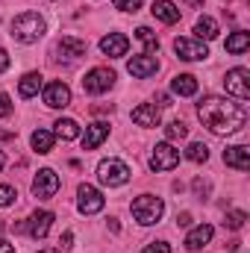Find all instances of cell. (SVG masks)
I'll return each instance as SVG.
<instances>
[{
	"label": "cell",
	"mask_w": 250,
	"mask_h": 253,
	"mask_svg": "<svg viewBox=\"0 0 250 253\" xmlns=\"http://www.w3.org/2000/svg\"><path fill=\"white\" fill-rule=\"evenodd\" d=\"M171 88H174V94H180V97H191V94H197V80H194L191 74H180V77L171 80Z\"/></svg>",
	"instance_id": "ffe728a7"
},
{
	"label": "cell",
	"mask_w": 250,
	"mask_h": 253,
	"mask_svg": "<svg viewBox=\"0 0 250 253\" xmlns=\"http://www.w3.org/2000/svg\"><path fill=\"white\" fill-rule=\"evenodd\" d=\"M162 212H165V203H162L159 197H153V194H141V197L132 200V218H135L141 227L156 224V221L162 218Z\"/></svg>",
	"instance_id": "3957f363"
},
{
	"label": "cell",
	"mask_w": 250,
	"mask_h": 253,
	"mask_svg": "<svg viewBox=\"0 0 250 253\" xmlns=\"http://www.w3.org/2000/svg\"><path fill=\"white\" fill-rule=\"evenodd\" d=\"M126 71L135 77V80H147V77H153L156 71H159V62H156V56H132L129 62H126Z\"/></svg>",
	"instance_id": "8fae6325"
},
{
	"label": "cell",
	"mask_w": 250,
	"mask_h": 253,
	"mask_svg": "<svg viewBox=\"0 0 250 253\" xmlns=\"http://www.w3.org/2000/svg\"><path fill=\"white\" fill-rule=\"evenodd\" d=\"M85 50H88V44L80 42V39H74V36H65L62 42H59V53H62V56H71V59L85 56Z\"/></svg>",
	"instance_id": "7402d4cb"
},
{
	"label": "cell",
	"mask_w": 250,
	"mask_h": 253,
	"mask_svg": "<svg viewBox=\"0 0 250 253\" xmlns=\"http://www.w3.org/2000/svg\"><path fill=\"white\" fill-rule=\"evenodd\" d=\"M112 85H115V71L112 68H91L83 77V91H88V94H103Z\"/></svg>",
	"instance_id": "5b68a950"
},
{
	"label": "cell",
	"mask_w": 250,
	"mask_h": 253,
	"mask_svg": "<svg viewBox=\"0 0 250 253\" xmlns=\"http://www.w3.org/2000/svg\"><path fill=\"white\" fill-rule=\"evenodd\" d=\"M250 47V33H245V30H236L230 39H227V53H245Z\"/></svg>",
	"instance_id": "cb8c5ba5"
},
{
	"label": "cell",
	"mask_w": 250,
	"mask_h": 253,
	"mask_svg": "<svg viewBox=\"0 0 250 253\" xmlns=\"http://www.w3.org/2000/svg\"><path fill=\"white\" fill-rule=\"evenodd\" d=\"M103 194L94 189V186H80V212L83 215H94L103 209Z\"/></svg>",
	"instance_id": "7c38bea8"
},
{
	"label": "cell",
	"mask_w": 250,
	"mask_h": 253,
	"mask_svg": "<svg viewBox=\"0 0 250 253\" xmlns=\"http://www.w3.org/2000/svg\"><path fill=\"white\" fill-rule=\"evenodd\" d=\"M3 165H6V153L0 150V171H3Z\"/></svg>",
	"instance_id": "b9f144b4"
},
{
	"label": "cell",
	"mask_w": 250,
	"mask_h": 253,
	"mask_svg": "<svg viewBox=\"0 0 250 253\" xmlns=\"http://www.w3.org/2000/svg\"><path fill=\"white\" fill-rule=\"evenodd\" d=\"M188 224H191V215H188V212L177 215V227H188Z\"/></svg>",
	"instance_id": "74e56055"
},
{
	"label": "cell",
	"mask_w": 250,
	"mask_h": 253,
	"mask_svg": "<svg viewBox=\"0 0 250 253\" xmlns=\"http://www.w3.org/2000/svg\"><path fill=\"white\" fill-rule=\"evenodd\" d=\"M212 236H215V230H212L209 224H200V227H194L186 236V248L188 251H203V248L212 242Z\"/></svg>",
	"instance_id": "ac0fdd59"
},
{
	"label": "cell",
	"mask_w": 250,
	"mask_h": 253,
	"mask_svg": "<svg viewBox=\"0 0 250 253\" xmlns=\"http://www.w3.org/2000/svg\"><path fill=\"white\" fill-rule=\"evenodd\" d=\"M53 126H56V135H59L62 141H74V138H80V126H77L74 118H59Z\"/></svg>",
	"instance_id": "484cf974"
},
{
	"label": "cell",
	"mask_w": 250,
	"mask_h": 253,
	"mask_svg": "<svg viewBox=\"0 0 250 253\" xmlns=\"http://www.w3.org/2000/svg\"><path fill=\"white\" fill-rule=\"evenodd\" d=\"M177 165H180V153L168 141H162V144L153 147V153H150V168L153 171H174Z\"/></svg>",
	"instance_id": "ba28073f"
},
{
	"label": "cell",
	"mask_w": 250,
	"mask_h": 253,
	"mask_svg": "<svg viewBox=\"0 0 250 253\" xmlns=\"http://www.w3.org/2000/svg\"><path fill=\"white\" fill-rule=\"evenodd\" d=\"M50 224H53V212H33L30 215V221H27V233L33 236V239H44L47 233H50Z\"/></svg>",
	"instance_id": "4fadbf2b"
},
{
	"label": "cell",
	"mask_w": 250,
	"mask_h": 253,
	"mask_svg": "<svg viewBox=\"0 0 250 253\" xmlns=\"http://www.w3.org/2000/svg\"><path fill=\"white\" fill-rule=\"evenodd\" d=\"M0 253H15V248H12L6 239H0Z\"/></svg>",
	"instance_id": "ab89813d"
},
{
	"label": "cell",
	"mask_w": 250,
	"mask_h": 253,
	"mask_svg": "<svg viewBox=\"0 0 250 253\" xmlns=\"http://www.w3.org/2000/svg\"><path fill=\"white\" fill-rule=\"evenodd\" d=\"M156 100H159V106H171V97H168L165 91H159V94H156Z\"/></svg>",
	"instance_id": "f35d334b"
},
{
	"label": "cell",
	"mask_w": 250,
	"mask_h": 253,
	"mask_svg": "<svg viewBox=\"0 0 250 253\" xmlns=\"http://www.w3.org/2000/svg\"><path fill=\"white\" fill-rule=\"evenodd\" d=\"M165 135L171 138V141H180V138H186L188 135V126L183 121H171V124L165 126Z\"/></svg>",
	"instance_id": "f546056e"
},
{
	"label": "cell",
	"mask_w": 250,
	"mask_h": 253,
	"mask_svg": "<svg viewBox=\"0 0 250 253\" xmlns=\"http://www.w3.org/2000/svg\"><path fill=\"white\" fill-rule=\"evenodd\" d=\"M106 138H109V124L106 121H94V124L85 129V135H83V150H94Z\"/></svg>",
	"instance_id": "2e32d148"
},
{
	"label": "cell",
	"mask_w": 250,
	"mask_h": 253,
	"mask_svg": "<svg viewBox=\"0 0 250 253\" xmlns=\"http://www.w3.org/2000/svg\"><path fill=\"white\" fill-rule=\"evenodd\" d=\"M135 36H138V39H141V44H144V56H153V53L159 50V39L153 36V30L138 27V30H135Z\"/></svg>",
	"instance_id": "4316f807"
},
{
	"label": "cell",
	"mask_w": 250,
	"mask_h": 253,
	"mask_svg": "<svg viewBox=\"0 0 250 253\" xmlns=\"http://www.w3.org/2000/svg\"><path fill=\"white\" fill-rule=\"evenodd\" d=\"M194 191L203 197V194H209V183H203V180H194Z\"/></svg>",
	"instance_id": "d590c367"
},
{
	"label": "cell",
	"mask_w": 250,
	"mask_h": 253,
	"mask_svg": "<svg viewBox=\"0 0 250 253\" xmlns=\"http://www.w3.org/2000/svg\"><path fill=\"white\" fill-rule=\"evenodd\" d=\"M197 115H200L203 126L215 135H233L248 124V109L242 103H233V100L218 97V94L203 97L197 103Z\"/></svg>",
	"instance_id": "6da1fadb"
},
{
	"label": "cell",
	"mask_w": 250,
	"mask_h": 253,
	"mask_svg": "<svg viewBox=\"0 0 250 253\" xmlns=\"http://www.w3.org/2000/svg\"><path fill=\"white\" fill-rule=\"evenodd\" d=\"M44 103L50 106V109H65V106H71V88L65 85V83H47L44 85Z\"/></svg>",
	"instance_id": "30bf717a"
},
{
	"label": "cell",
	"mask_w": 250,
	"mask_h": 253,
	"mask_svg": "<svg viewBox=\"0 0 250 253\" xmlns=\"http://www.w3.org/2000/svg\"><path fill=\"white\" fill-rule=\"evenodd\" d=\"M141 6V0H115V9H121V12H135Z\"/></svg>",
	"instance_id": "1f68e13d"
},
{
	"label": "cell",
	"mask_w": 250,
	"mask_h": 253,
	"mask_svg": "<svg viewBox=\"0 0 250 253\" xmlns=\"http://www.w3.org/2000/svg\"><path fill=\"white\" fill-rule=\"evenodd\" d=\"M59 245H62V251H71V248H74V233H71V230L59 239Z\"/></svg>",
	"instance_id": "e575fe53"
},
{
	"label": "cell",
	"mask_w": 250,
	"mask_h": 253,
	"mask_svg": "<svg viewBox=\"0 0 250 253\" xmlns=\"http://www.w3.org/2000/svg\"><path fill=\"white\" fill-rule=\"evenodd\" d=\"M174 50H177V56L186 59V62H200V59L209 56L206 42H197V39H177V42H174Z\"/></svg>",
	"instance_id": "9c48e42d"
},
{
	"label": "cell",
	"mask_w": 250,
	"mask_h": 253,
	"mask_svg": "<svg viewBox=\"0 0 250 253\" xmlns=\"http://www.w3.org/2000/svg\"><path fill=\"white\" fill-rule=\"evenodd\" d=\"M100 50H103L106 56L118 59V56H124L126 50H129V39L121 36V33H109V36H103V39H100Z\"/></svg>",
	"instance_id": "5bb4252c"
},
{
	"label": "cell",
	"mask_w": 250,
	"mask_h": 253,
	"mask_svg": "<svg viewBox=\"0 0 250 253\" xmlns=\"http://www.w3.org/2000/svg\"><path fill=\"white\" fill-rule=\"evenodd\" d=\"M129 168H126V162L121 159H103L100 165H97V180L103 183V186H124L126 180H129Z\"/></svg>",
	"instance_id": "277c9868"
},
{
	"label": "cell",
	"mask_w": 250,
	"mask_h": 253,
	"mask_svg": "<svg viewBox=\"0 0 250 253\" xmlns=\"http://www.w3.org/2000/svg\"><path fill=\"white\" fill-rule=\"evenodd\" d=\"M42 253H59V251H53V248H50V251H42Z\"/></svg>",
	"instance_id": "7bdbcfd3"
},
{
	"label": "cell",
	"mask_w": 250,
	"mask_h": 253,
	"mask_svg": "<svg viewBox=\"0 0 250 253\" xmlns=\"http://www.w3.org/2000/svg\"><path fill=\"white\" fill-rule=\"evenodd\" d=\"M30 144H33L36 153H50V150H53V132H47V129H36L33 138H30Z\"/></svg>",
	"instance_id": "d4e9b609"
},
{
	"label": "cell",
	"mask_w": 250,
	"mask_h": 253,
	"mask_svg": "<svg viewBox=\"0 0 250 253\" xmlns=\"http://www.w3.org/2000/svg\"><path fill=\"white\" fill-rule=\"evenodd\" d=\"M194 33L200 36V42H212V39H218V21L209 18V15H203V18H197Z\"/></svg>",
	"instance_id": "44dd1931"
},
{
	"label": "cell",
	"mask_w": 250,
	"mask_h": 253,
	"mask_svg": "<svg viewBox=\"0 0 250 253\" xmlns=\"http://www.w3.org/2000/svg\"><path fill=\"white\" fill-rule=\"evenodd\" d=\"M224 162L236 171H248L250 168V147L248 144H236V147H227L224 150Z\"/></svg>",
	"instance_id": "e0dca14e"
},
{
	"label": "cell",
	"mask_w": 250,
	"mask_h": 253,
	"mask_svg": "<svg viewBox=\"0 0 250 253\" xmlns=\"http://www.w3.org/2000/svg\"><path fill=\"white\" fill-rule=\"evenodd\" d=\"M6 68H9V53H6V50L0 47V74H3Z\"/></svg>",
	"instance_id": "8d00e7d4"
},
{
	"label": "cell",
	"mask_w": 250,
	"mask_h": 253,
	"mask_svg": "<svg viewBox=\"0 0 250 253\" xmlns=\"http://www.w3.org/2000/svg\"><path fill=\"white\" fill-rule=\"evenodd\" d=\"M15 197H18V194H15V189H12V186H0V206H9Z\"/></svg>",
	"instance_id": "4dcf8cb0"
},
{
	"label": "cell",
	"mask_w": 250,
	"mask_h": 253,
	"mask_svg": "<svg viewBox=\"0 0 250 253\" xmlns=\"http://www.w3.org/2000/svg\"><path fill=\"white\" fill-rule=\"evenodd\" d=\"M9 115H12V100H9V94L0 91V118H9Z\"/></svg>",
	"instance_id": "d6a6232c"
},
{
	"label": "cell",
	"mask_w": 250,
	"mask_h": 253,
	"mask_svg": "<svg viewBox=\"0 0 250 253\" xmlns=\"http://www.w3.org/2000/svg\"><path fill=\"white\" fill-rule=\"evenodd\" d=\"M132 121H135L138 126H159V121H162V109H159L156 103H141V106L132 109Z\"/></svg>",
	"instance_id": "9a60e30c"
},
{
	"label": "cell",
	"mask_w": 250,
	"mask_h": 253,
	"mask_svg": "<svg viewBox=\"0 0 250 253\" xmlns=\"http://www.w3.org/2000/svg\"><path fill=\"white\" fill-rule=\"evenodd\" d=\"M186 156L191 159V162H206V159H209V147L200 144V141H194V144H188Z\"/></svg>",
	"instance_id": "f1b7e54d"
},
{
	"label": "cell",
	"mask_w": 250,
	"mask_h": 253,
	"mask_svg": "<svg viewBox=\"0 0 250 253\" xmlns=\"http://www.w3.org/2000/svg\"><path fill=\"white\" fill-rule=\"evenodd\" d=\"M224 88H227V94H233V97H239V100H248L250 97V71L248 68H233V71H227Z\"/></svg>",
	"instance_id": "8992f818"
},
{
	"label": "cell",
	"mask_w": 250,
	"mask_h": 253,
	"mask_svg": "<svg viewBox=\"0 0 250 253\" xmlns=\"http://www.w3.org/2000/svg\"><path fill=\"white\" fill-rule=\"evenodd\" d=\"M186 6H203V0H183Z\"/></svg>",
	"instance_id": "60d3db41"
},
{
	"label": "cell",
	"mask_w": 250,
	"mask_h": 253,
	"mask_svg": "<svg viewBox=\"0 0 250 253\" xmlns=\"http://www.w3.org/2000/svg\"><path fill=\"white\" fill-rule=\"evenodd\" d=\"M150 12H153V18H159L162 24H177V21H180V9H177L171 0H156V3L150 6Z\"/></svg>",
	"instance_id": "d6986e66"
},
{
	"label": "cell",
	"mask_w": 250,
	"mask_h": 253,
	"mask_svg": "<svg viewBox=\"0 0 250 253\" xmlns=\"http://www.w3.org/2000/svg\"><path fill=\"white\" fill-rule=\"evenodd\" d=\"M245 221H248V212H242V209H233V212H227V218H224V227H227V230H242V227H245Z\"/></svg>",
	"instance_id": "83f0119b"
},
{
	"label": "cell",
	"mask_w": 250,
	"mask_h": 253,
	"mask_svg": "<svg viewBox=\"0 0 250 253\" xmlns=\"http://www.w3.org/2000/svg\"><path fill=\"white\" fill-rule=\"evenodd\" d=\"M141 253H171V248H168L165 242H150V245H147Z\"/></svg>",
	"instance_id": "836d02e7"
},
{
	"label": "cell",
	"mask_w": 250,
	"mask_h": 253,
	"mask_svg": "<svg viewBox=\"0 0 250 253\" xmlns=\"http://www.w3.org/2000/svg\"><path fill=\"white\" fill-rule=\"evenodd\" d=\"M44 18L39 15V12H24V15H18L15 21H12V39L15 42H21V44H33V42H39L42 36H44Z\"/></svg>",
	"instance_id": "7a4b0ae2"
},
{
	"label": "cell",
	"mask_w": 250,
	"mask_h": 253,
	"mask_svg": "<svg viewBox=\"0 0 250 253\" xmlns=\"http://www.w3.org/2000/svg\"><path fill=\"white\" fill-rule=\"evenodd\" d=\"M56 191H59V174L53 168H42L33 180V194L39 200H50V197H56Z\"/></svg>",
	"instance_id": "52a82bcc"
},
{
	"label": "cell",
	"mask_w": 250,
	"mask_h": 253,
	"mask_svg": "<svg viewBox=\"0 0 250 253\" xmlns=\"http://www.w3.org/2000/svg\"><path fill=\"white\" fill-rule=\"evenodd\" d=\"M39 88H42V74H27L24 80H21V85H18V91H21V97L24 100H30V97H36L39 94Z\"/></svg>",
	"instance_id": "603a6c76"
}]
</instances>
